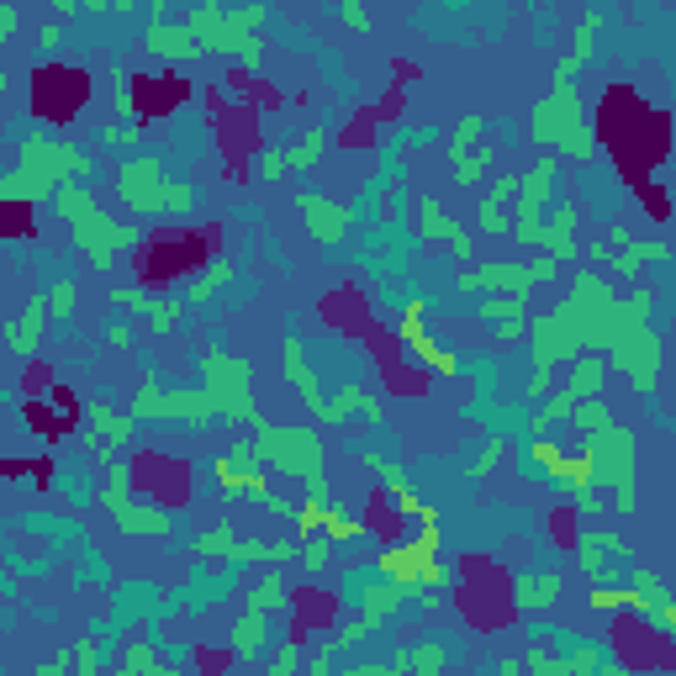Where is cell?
Listing matches in <instances>:
<instances>
[{
  "label": "cell",
  "mask_w": 676,
  "mask_h": 676,
  "mask_svg": "<svg viewBox=\"0 0 676 676\" xmlns=\"http://www.w3.org/2000/svg\"><path fill=\"white\" fill-rule=\"evenodd\" d=\"M597 16H581V27H576V53L571 59H560L555 69V90L534 106V138L539 143H550L560 148V154H571V159H592V148H597V133L587 127V117H581V101H576V69L592 59V37H597Z\"/></svg>",
  "instance_id": "1"
},
{
  "label": "cell",
  "mask_w": 676,
  "mask_h": 676,
  "mask_svg": "<svg viewBox=\"0 0 676 676\" xmlns=\"http://www.w3.org/2000/svg\"><path fill=\"white\" fill-rule=\"evenodd\" d=\"M254 460L275 465L286 481H302L307 497H328V471H323V439L312 428H270L265 418L254 423Z\"/></svg>",
  "instance_id": "2"
},
{
  "label": "cell",
  "mask_w": 676,
  "mask_h": 676,
  "mask_svg": "<svg viewBox=\"0 0 676 676\" xmlns=\"http://www.w3.org/2000/svg\"><path fill=\"white\" fill-rule=\"evenodd\" d=\"M249 360H238L228 349H201V391L212 397L217 418H233V423H259V407L249 397Z\"/></svg>",
  "instance_id": "3"
},
{
  "label": "cell",
  "mask_w": 676,
  "mask_h": 676,
  "mask_svg": "<svg viewBox=\"0 0 676 676\" xmlns=\"http://www.w3.org/2000/svg\"><path fill=\"white\" fill-rule=\"evenodd\" d=\"M603 386H608V354H603V349H581V354H576V365H571V381L560 386L555 397L534 412V418H529V428H534V434H544L550 423L571 418V412H576V402L603 397Z\"/></svg>",
  "instance_id": "4"
},
{
  "label": "cell",
  "mask_w": 676,
  "mask_h": 676,
  "mask_svg": "<svg viewBox=\"0 0 676 676\" xmlns=\"http://www.w3.org/2000/svg\"><path fill=\"white\" fill-rule=\"evenodd\" d=\"M133 418H138V423H148V418H180V423L201 428V423L217 418V407H212V397H206V391H159V375L148 370L143 386H138Z\"/></svg>",
  "instance_id": "5"
},
{
  "label": "cell",
  "mask_w": 676,
  "mask_h": 676,
  "mask_svg": "<svg viewBox=\"0 0 676 676\" xmlns=\"http://www.w3.org/2000/svg\"><path fill=\"white\" fill-rule=\"evenodd\" d=\"M560 275V259L544 254L539 265H481V270H460V291H513V296H529L539 280H555Z\"/></svg>",
  "instance_id": "6"
},
{
  "label": "cell",
  "mask_w": 676,
  "mask_h": 676,
  "mask_svg": "<svg viewBox=\"0 0 676 676\" xmlns=\"http://www.w3.org/2000/svg\"><path fill=\"white\" fill-rule=\"evenodd\" d=\"M169 169L159 164V159H127L122 169H117V191H122V201L133 206V212H143V217H159L164 212V196H169Z\"/></svg>",
  "instance_id": "7"
},
{
  "label": "cell",
  "mask_w": 676,
  "mask_h": 676,
  "mask_svg": "<svg viewBox=\"0 0 676 676\" xmlns=\"http://www.w3.org/2000/svg\"><path fill=\"white\" fill-rule=\"evenodd\" d=\"M16 159H22L27 169H43V175H53V180H90V154H80L74 143H53V138H43V133H27L22 143H16Z\"/></svg>",
  "instance_id": "8"
},
{
  "label": "cell",
  "mask_w": 676,
  "mask_h": 676,
  "mask_svg": "<svg viewBox=\"0 0 676 676\" xmlns=\"http://www.w3.org/2000/svg\"><path fill=\"white\" fill-rule=\"evenodd\" d=\"M608 365L624 375L634 391H650V386H655V370H661V338H655L650 328H629V333L608 349Z\"/></svg>",
  "instance_id": "9"
},
{
  "label": "cell",
  "mask_w": 676,
  "mask_h": 676,
  "mask_svg": "<svg viewBox=\"0 0 676 676\" xmlns=\"http://www.w3.org/2000/svg\"><path fill=\"white\" fill-rule=\"evenodd\" d=\"M555 175H560V164L555 159H539L529 169V180L518 185V217H513V238L518 243H544V201H550L555 191Z\"/></svg>",
  "instance_id": "10"
},
{
  "label": "cell",
  "mask_w": 676,
  "mask_h": 676,
  "mask_svg": "<svg viewBox=\"0 0 676 676\" xmlns=\"http://www.w3.org/2000/svg\"><path fill=\"white\" fill-rule=\"evenodd\" d=\"M74 243L90 254V265H96V270H111V265H117V254L138 243V233L127 228V222H111L106 212H90V217L74 222Z\"/></svg>",
  "instance_id": "11"
},
{
  "label": "cell",
  "mask_w": 676,
  "mask_h": 676,
  "mask_svg": "<svg viewBox=\"0 0 676 676\" xmlns=\"http://www.w3.org/2000/svg\"><path fill=\"white\" fill-rule=\"evenodd\" d=\"M397 338H402L407 360H418L423 370H434V375H460V360H455V354L434 349V338L423 333V302H407V307H402V328H397Z\"/></svg>",
  "instance_id": "12"
},
{
  "label": "cell",
  "mask_w": 676,
  "mask_h": 676,
  "mask_svg": "<svg viewBox=\"0 0 676 676\" xmlns=\"http://www.w3.org/2000/svg\"><path fill=\"white\" fill-rule=\"evenodd\" d=\"M296 212H302L307 233L323 243V249H333V243L349 233V206H338V201L317 196V191H302V196H296Z\"/></svg>",
  "instance_id": "13"
},
{
  "label": "cell",
  "mask_w": 676,
  "mask_h": 676,
  "mask_svg": "<svg viewBox=\"0 0 676 676\" xmlns=\"http://www.w3.org/2000/svg\"><path fill=\"white\" fill-rule=\"evenodd\" d=\"M412 233H418V238H449L460 259H476V238L465 233L460 222H449V217L439 212V201H434V196H423L418 206H412Z\"/></svg>",
  "instance_id": "14"
},
{
  "label": "cell",
  "mask_w": 676,
  "mask_h": 676,
  "mask_svg": "<svg viewBox=\"0 0 676 676\" xmlns=\"http://www.w3.org/2000/svg\"><path fill=\"white\" fill-rule=\"evenodd\" d=\"M280 365H286V375L296 381V391H302V402L312 407V418L323 423L328 418V397H323V381H317L312 375V365H307V354H302V338H286V344H280Z\"/></svg>",
  "instance_id": "15"
},
{
  "label": "cell",
  "mask_w": 676,
  "mask_h": 676,
  "mask_svg": "<svg viewBox=\"0 0 676 676\" xmlns=\"http://www.w3.org/2000/svg\"><path fill=\"white\" fill-rule=\"evenodd\" d=\"M148 53H159V59H169V64H191L206 48H201V37L191 27H169L164 16H154V22H148Z\"/></svg>",
  "instance_id": "16"
},
{
  "label": "cell",
  "mask_w": 676,
  "mask_h": 676,
  "mask_svg": "<svg viewBox=\"0 0 676 676\" xmlns=\"http://www.w3.org/2000/svg\"><path fill=\"white\" fill-rule=\"evenodd\" d=\"M43 317H53V312H48V296L37 291L32 302H27V312H22V317H6V349L27 360V354L37 349V338H43Z\"/></svg>",
  "instance_id": "17"
},
{
  "label": "cell",
  "mask_w": 676,
  "mask_h": 676,
  "mask_svg": "<svg viewBox=\"0 0 676 676\" xmlns=\"http://www.w3.org/2000/svg\"><path fill=\"white\" fill-rule=\"evenodd\" d=\"M560 587H566V576H560V571H529V576H513V603H518V608H529V613H539V608H550L555 597H560Z\"/></svg>",
  "instance_id": "18"
},
{
  "label": "cell",
  "mask_w": 676,
  "mask_h": 676,
  "mask_svg": "<svg viewBox=\"0 0 676 676\" xmlns=\"http://www.w3.org/2000/svg\"><path fill=\"white\" fill-rule=\"evenodd\" d=\"M53 191H59V180L53 175H43V169H11L6 180H0V196L6 201H32V206H43V201H53Z\"/></svg>",
  "instance_id": "19"
},
{
  "label": "cell",
  "mask_w": 676,
  "mask_h": 676,
  "mask_svg": "<svg viewBox=\"0 0 676 676\" xmlns=\"http://www.w3.org/2000/svg\"><path fill=\"white\" fill-rule=\"evenodd\" d=\"M90 412V423H96V434L106 439V444H133V434H138V418H133V407H127V412H117V407H111V402H90L85 407Z\"/></svg>",
  "instance_id": "20"
},
{
  "label": "cell",
  "mask_w": 676,
  "mask_h": 676,
  "mask_svg": "<svg viewBox=\"0 0 676 676\" xmlns=\"http://www.w3.org/2000/svg\"><path fill=\"white\" fill-rule=\"evenodd\" d=\"M90 212H101V201H96V191H90L85 180H64L59 191H53V217H64L69 228L80 217H90Z\"/></svg>",
  "instance_id": "21"
},
{
  "label": "cell",
  "mask_w": 676,
  "mask_h": 676,
  "mask_svg": "<svg viewBox=\"0 0 676 676\" xmlns=\"http://www.w3.org/2000/svg\"><path fill=\"white\" fill-rule=\"evenodd\" d=\"M349 412H365V418L381 423V402H375L365 386H344V391H338V397L328 402V418H323V423H344Z\"/></svg>",
  "instance_id": "22"
},
{
  "label": "cell",
  "mask_w": 676,
  "mask_h": 676,
  "mask_svg": "<svg viewBox=\"0 0 676 676\" xmlns=\"http://www.w3.org/2000/svg\"><path fill=\"white\" fill-rule=\"evenodd\" d=\"M455 169H449V180H455V191H476V185L486 180V169L497 164V148H476V154L465 159H449Z\"/></svg>",
  "instance_id": "23"
},
{
  "label": "cell",
  "mask_w": 676,
  "mask_h": 676,
  "mask_svg": "<svg viewBox=\"0 0 676 676\" xmlns=\"http://www.w3.org/2000/svg\"><path fill=\"white\" fill-rule=\"evenodd\" d=\"M661 259H671L666 243H629V249H618V254H613V270L634 280L645 265H661Z\"/></svg>",
  "instance_id": "24"
},
{
  "label": "cell",
  "mask_w": 676,
  "mask_h": 676,
  "mask_svg": "<svg viewBox=\"0 0 676 676\" xmlns=\"http://www.w3.org/2000/svg\"><path fill=\"white\" fill-rule=\"evenodd\" d=\"M265 618H270V613H254V608L238 618V629H233V655H243V661H249V655L265 650V640H270V634H265Z\"/></svg>",
  "instance_id": "25"
},
{
  "label": "cell",
  "mask_w": 676,
  "mask_h": 676,
  "mask_svg": "<svg viewBox=\"0 0 676 676\" xmlns=\"http://www.w3.org/2000/svg\"><path fill=\"white\" fill-rule=\"evenodd\" d=\"M444 661H449L444 645H412V650H397L391 671H444Z\"/></svg>",
  "instance_id": "26"
},
{
  "label": "cell",
  "mask_w": 676,
  "mask_h": 676,
  "mask_svg": "<svg viewBox=\"0 0 676 676\" xmlns=\"http://www.w3.org/2000/svg\"><path fill=\"white\" fill-rule=\"evenodd\" d=\"M249 608H254V613H280V608H291L286 581H280L275 571H270V576H259V587L249 592Z\"/></svg>",
  "instance_id": "27"
},
{
  "label": "cell",
  "mask_w": 676,
  "mask_h": 676,
  "mask_svg": "<svg viewBox=\"0 0 676 676\" xmlns=\"http://www.w3.org/2000/svg\"><path fill=\"white\" fill-rule=\"evenodd\" d=\"M238 275V265L233 259H217V265H206L196 280H191V291H185V302H212V291L222 286V280H233Z\"/></svg>",
  "instance_id": "28"
},
{
  "label": "cell",
  "mask_w": 676,
  "mask_h": 676,
  "mask_svg": "<svg viewBox=\"0 0 676 676\" xmlns=\"http://www.w3.org/2000/svg\"><path fill=\"white\" fill-rule=\"evenodd\" d=\"M481 317H486V323H513V317H529V296H513V291L486 296V302H481Z\"/></svg>",
  "instance_id": "29"
},
{
  "label": "cell",
  "mask_w": 676,
  "mask_h": 676,
  "mask_svg": "<svg viewBox=\"0 0 676 676\" xmlns=\"http://www.w3.org/2000/svg\"><path fill=\"white\" fill-rule=\"evenodd\" d=\"M571 423L581 428V434H603V428H613V412H608L603 397H587V402H576Z\"/></svg>",
  "instance_id": "30"
},
{
  "label": "cell",
  "mask_w": 676,
  "mask_h": 676,
  "mask_svg": "<svg viewBox=\"0 0 676 676\" xmlns=\"http://www.w3.org/2000/svg\"><path fill=\"white\" fill-rule=\"evenodd\" d=\"M323 534L333 539V544H354V539H365L370 534V523L365 518H344L338 507H328V523H323Z\"/></svg>",
  "instance_id": "31"
},
{
  "label": "cell",
  "mask_w": 676,
  "mask_h": 676,
  "mask_svg": "<svg viewBox=\"0 0 676 676\" xmlns=\"http://www.w3.org/2000/svg\"><path fill=\"white\" fill-rule=\"evenodd\" d=\"M571 296H581V302H613V286L597 270H576L571 275Z\"/></svg>",
  "instance_id": "32"
},
{
  "label": "cell",
  "mask_w": 676,
  "mask_h": 676,
  "mask_svg": "<svg viewBox=\"0 0 676 676\" xmlns=\"http://www.w3.org/2000/svg\"><path fill=\"white\" fill-rule=\"evenodd\" d=\"M323 143H328L323 127H307V138L296 143V148H286V154H291V169H312L317 159H323Z\"/></svg>",
  "instance_id": "33"
},
{
  "label": "cell",
  "mask_w": 676,
  "mask_h": 676,
  "mask_svg": "<svg viewBox=\"0 0 676 676\" xmlns=\"http://www.w3.org/2000/svg\"><path fill=\"white\" fill-rule=\"evenodd\" d=\"M481 117H476V111H471V117H460L455 122V138H449V159H465V148H476L481 143Z\"/></svg>",
  "instance_id": "34"
},
{
  "label": "cell",
  "mask_w": 676,
  "mask_h": 676,
  "mask_svg": "<svg viewBox=\"0 0 676 676\" xmlns=\"http://www.w3.org/2000/svg\"><path fill=\"white\" fill-rule=\"evenodd\" d=\"M185 317V302H169V296H154L148 302V323H154V333H169Z\"/></svg>",
  "instance_id": "35"
},
{
  "label": "cell",
  "mask_w": 676,
  "mask_h": 676,
  "mask_svg": "<svg viewBox=\"0 0 676 676\" xmlns=\"http://www.w3.org/2000/svg\"><path fill=\"white\" fill-rule=\"evenodd\" d=\"M101 138H106V148H133V143L143 138V122H138V117H117Z\"/></svg>",
  "instance_id": "36"
},
{
  "label": "cell",
  "mask_w": 676,
  "mask_h": 676,
  "mask_svg": "<svg viewBox=\"0 0 676 676\" xmlns=\"http://www.w3.org/2000/svg\"><path fill=\"white\" fill-rule=\"evenodd\" d=\"M233 544H238V534H233V523H217V529H212V534H206V539L196 544V550H201L206 560H222V555H228V550H233Z\"/></svg>",
  "instance_id": "37"
},
{
  "label": "cell",
  "mask_w": 676,
  "mask_h": 676,
  "mask_svg": "<svg viewBox=\"0 0 676 676\" xmlns=\"http://www.w3.org/2000/svg\"><path fill=\"white\" fill-rule=\"evenodd\" d=\"M106 302L117 307V312H148V302H154V296H148L143 286H111Z\"/></svg>",
  "instance_id": "38"
},
{
  "label": "cell",
  "mask_w": 676,
  "mask_h": 676,
  "mask_svg": "<svg viewBox=\"0 0 676 676\" xmlns=\"http://www.w3.org/2000/svg\"><path fill=\"white\" fill-rule=\"evenodd\" d=\"M191 206H196V185L175 180V185H169V196H164V212H169V217H185Z\"/></svg>",
  "instance_id": "39"
},
{
  "label": "cell",
  "mask_w": 676,
  "mask_h": 676,
  "mask_svg": "<svg viewBox=\"0 0 676 676\" xmlns=\"http://www.w3.org/2000/svg\"><path fill=\"white\" fill-rule=\"evenodd\" d=\"M629 587H640V597L650 603V613L666 603V587H661V576H655V571H634V581H629Z\"/></svg>",
  "instance_id": "40"
},
{
  "label": "cell",
  "mask_w": 676,
  "mask_h": 676,
  "mask_svg": "<svg viewBox=\"0 0 676 676\" xmlns=\"http://www.w3.org/2000/svg\"><path fill=\"white\" fill-rule=\"evenodd\" d=\"M518 175H502V180H492V185H486V196H481V206H507V201H513L518 196Z\"/></svg>",
  "instance_id": "41"
},
{
  "label": "cell",
  "mask_w": 676,
  "mask_h": 676,
  "mask_svg": "<svg viewBox=\"0 0 676 676\" xmlns=\"http://www.w3.org/2000/svg\"><path fill=\"white\" fill-rule=\"evenodd\" d=\"M502 449H507V439L497 434V439H486V449H481V455H476V465H471V481H481L486 471H492V465L502 460Z\"/></svg>",
  "instance_id": "42"
},
{
  "label": "cell",
  "mask_w": 676,
  "mask_h": 676,
  "mask_svg": "<svg viewBox=\"0 0 676 676\" xmlns=\"http://www.w3.org/2000/svg\"><path fill=\"white\" fill-rule=\"evenodd\" d=\"M122 671H164V666H159V655L148 650V645H133V650L122 655Z\"/></svg>",
  "instance_id": "43"
},
{
  "label": "cell",
  "mask_w": 676,
  "mask_h": 676,
  "mask_svg": "<svg viewBox=\"0 0 676 676\" xmlns=\"http://www.w3.org/2000/svg\"><path fill=\"white\" fill-rule=\"evenodd\" d=\"M286 169H291V154H286V148H265V159H259V175H265V180H280Z\"/></svg>",
  "instance_id": "44"
},
{
  "label": "cell",
  "mask_w": 676,
  "mask_h": 676,
  "mask_svg": "<svg viewBox=\"0 0 676 676\" xmlns=\"http://www.w3.org/2000/svg\"><path fill=\"white\" fill-rule=\"evenodd\" d=\"M48 312L53 317H69L74 312V286H69V280H59V286L48 291Z\"/></svg>",
  "instance_id": "45"
},
{
  "label": "cell",
  "mask_w": 676,
  "mask_h": 676,
  "mask_svg": "<svg viewBox=\"0 0 676 676\" xmlns=\"http://www.w3.org/2000/svg\"><path fill=\"white\" fill-rule=\"evenodd\" d=\"M566 666H571V671H597V666H603V655H597L592 645H581L576 655H566Z\"/></svg>",
  "instance_id": "46"
},
{
  "label": "cell",
  "mask_w": 676,
  "mask_h": 676,
  "mask_svg": "<svg viewBox=\"0 0 676 676\" xmlns=\"http://www.w3.org/2000/svg\"><path fill=\"white\" fill-rule=\"evenodd\" d=\"M296 650H302V645H296V640H291L286 650H280V655H275V661H270V676H286V671L296 666Z\"/></svg>",
  "instance_id": "47"
},
{
  "label": "cell",
  "mask_w": 676,
  "mask_h": 676,
  "mask_svg": "<svg viewBox=\"0 0 676 676\" xmlns=\"http://www.w3.org/2000/svg\"><path fill=\"white\" fill-rule=\"evenodd\" d=\"M74 666H80V671H96L101 666V655H96V645H90V640L74 645Z\"/></svg>",
  "instance_id": "48"
},
{
  "label": "cell",
  "mask_w": 676,
  "mask_h": 676,
  "mask_svg": "<svg viewBox=\"0 0 676 676\" xmlns=\"http://www.w3.org/2000/svg\"><path fill=\"white\" fill-rule=\"evenodd\" d=\"M59 37H64V27H59V22H48L43 32H37V48H43V53H53V48H59Z\"/></svg>",
  "instance_id": "49"
},
{
  "label": "cell",
  "mask_w": 676,
  "mask_h": 676,
  "mask_svg": "<svg viewBox=\"0 0 676 676\" xmlns=\"http://www.w3.org/2000/svg\"><path fill=\"white\" fill-rule=\"evenodd\" d=\"M106 344H117V349H133V328L111 323V328H106Z\"/></svg>",
  "instance_id": "50"
},
{
  "label": "cell",
  "mask_w": 676,
  "mask_h": 676,
  "mask_svg": "<svg viewBox=\"0 0 676 676\" xmlns=\"http://www.w3.org/2000/svg\"><path fill=\"white\" fill-rule=\"evenodd\" d=\"M16 32V6H0V37Z\"/></svg>",
  "instance_id": "51"
},
{
  "label": "cell",
  "mask_w": 676,
  "mask_h": 676,
  "mask_svg": "<svg viewBox=\"0 0 676 676\" xmlns=\"http://www.w3.org/2000/svg\"><path fill=\"white\" fill-rule=\"evenodd\" d=\"M169 11V0H148V16H164Z\"/></svg>",
  "instance_id": "52"
},
{
  "label": "cell",
  "mask_w": 676,
  "mask_h": 676,
  "mask_svg": "<svg viewBox=\"0 0 676 676\" xmlns=\"http://www.w3.org/2000/svg\"><path fill=\"white\" fill-rule=\"evenodd\" d=\"M80 6H85V11H106V6H111V0H80Z\"/></svg>",
  "instance_id": "53"
},
{
  "label": "cell",
  "mask_w": 676,
  "mask_h": 676,
  "mask_svg": "<svg viewBox=\"0 0 676 676\" xmlns=\"http://www.w3.org/2000/svg\"><path fill=\"white\" fill-rule=\"evenodd\" d=\"M338 6H354V0H338Z\"/></svg>",
  "instance_id": "54"
}]
</instances>
